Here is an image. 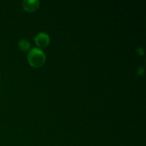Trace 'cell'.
<instances>
[{
	"label": "cell",
	"instance_id": "obj_1",
	"mask_svg": "<svg viewBox=\"0 0 146 146\" xmlns=\"http://www.w3.org/2000/svg\"><path fill=\"white\" fill-rule=\"evenodd\" d=\"M46 59V57L44 51L38 48L30 49L27 55V61L29 64L34 68L42 66L45 64Z\"/></svg>",
	"mask_w": 146,
	"mask_h": 146
},
{
	"label": "cell",
	"instance_id": "obj_2",
	"mask_svg": "<svg viewBox=\"0 0 146 146\" xmlns=\"http://www.w3.org/2000/svg\"><path fill=\"white\" fill-rule=\"evenodd\" d=\"M36 45L40 48H45L49 44L50 36L45 32H39L34 37Z\"/></svg>",
	"mask_w": 146,
	"mask_h": 146
},
{
	"label": "cell",
	"instance_id": "obj_3",
	"mask_svg": "<svg viewBox=\"0 0 146 146\" xmlns=\"http://www.w3.org/2000/svg\"><path fill=\"white\" fill-rule=\"evenodd\" d=\"M40 1L38 0H24L22 7L27 12H34L39 7Z\"/></svg>",
	"mask_w": 146,
	"mask_h": 146
},
{
	"label": "cell",
	"instance_id": "obj_4",
	"mask_svg": "<svg viewBox=\"0 0 146 146\" xmlns=\"http://www.w3.org/2000/svg\"><path fill=\"white\" fill-rule=\"evenodd\" d=\"M19 48L24 52L28 51L31 48V44L29 41L27 39H21L18 42Z\"/></svg>",
	"mask_w": 146,
	"mask_h": 146
},
{
	"label": "cell",
	"instance_id": "obj_5",
	"mask_svg": "<svg viewBox=\"0 0 146 146\" xmlns=\"http://www.w3.org/2000/svg\"><path fill=\"white\" fill-rule=\"evenodd\" d=\"M143 73H144V67H143V66L138 67V69H137V71H136L137 75L141 76L143 74Z\"/></svg>",
	"mask_w": 146,
	"mask_h": 146
},
{
	"label": "cell",
	"instance_id": "obj_6",
	"mask_svg": "<svg viewBox=\"0 0 146 146\" xmlns=\"http://www.w3.org/2000/svg\"><path fill=\"white\" fill-rule=\"evenodd\" d=\"M136 54H138V56H143L144 54V50L141 47H138V48H136Z\"/></svg>",
	"mask_w": 146,
	"mask_h": 146
}]
</instances>
